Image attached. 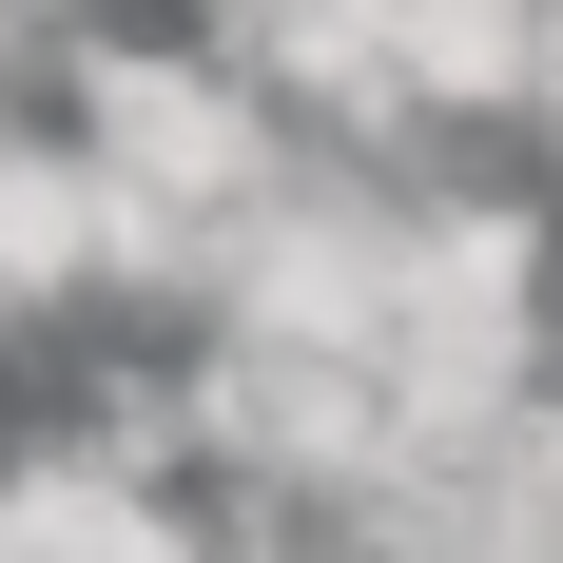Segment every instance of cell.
I'll return each mask as SVG.
<instances>
[{
    "instance_id": "1",
    "label": "cell",
    "mask_w": 563,
    "mask_h": 563,
    "mask_svg": "<svg viewBox=\"0 0 563 563\" xmlns=\"http://www.w3.org/2000/svg\"><path fill=\"white\" fill-rule=\"evenodd\" d=\"M525 331H544V214H428L389 291V389L428 448H506L525 408Z\"/></svg>"
},
{
    "instance_id": "2",
    "label": "cell",
    "mask_w": 563,
    "mask_h": 563,
    "mask_svg": "<svg viewBox=\"0 0 563 563\" xmlns=\"http://www.w3.org/2000/svg\"><path fill=\"white\" fill-rule=\"evenodd\" d=\"M78 136H98V175L136 195V214H195V233H233L253 195H273V136H253V98H233V58L98 40L78 58Z\"/></svg>"
},
{
    "instance_id": "3",
    "label": "cell",
    "mask_w": 563,
    "mask_h": 563,
    "mask_svg": "<svg viewBox=\"0 0 563 563\" xmlns=\"http://www.w3.org/2000/svg\"><path fill=\"white\" fill-rule=\"evenodd\" d=\"M408 20V98L428 117H525L563 78V0H389Z\"/></svg>"
},
{
    "instance_id": "4",
    "label": "cell",
    "mask_w": 563,
    "mask_h": 563,
    "mask_svg": "<svg viewBox=\"0 0 563 563\" xmlns=\"http://www.w3.org/2000/svg\"><path fill=\"white\" fill-rule=\"evenodd\" d=\"M117 273V175L98 156H0V331Z\"/></svg>"
},
{
    "instance_id": "5",
    "label": "cell",
    "mask_w": 563,
    "mask_h": 563,
    "mask_svg": "<svg viewBox=\"0 0 563 563\" xmlns=\"http://www.w3.org/2000/svg\"><path fill=\"white\" fill-rule=\"evenodd\" d=\"M506 448H525V486H544V506H563V389H544V408H525Z\"/></svg>"
}]
</instances>
